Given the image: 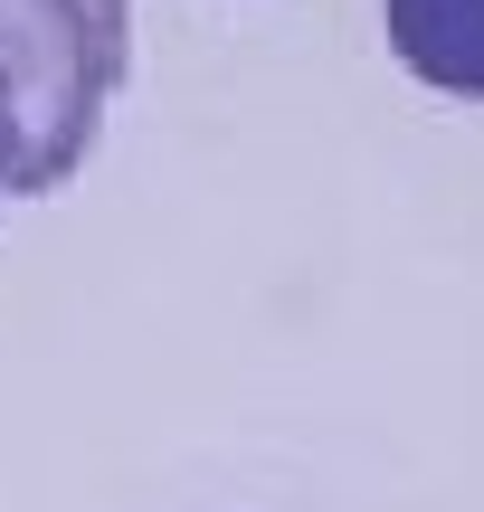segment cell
Wrapping results in <instances>:
<instances>
[{
  "label": "cell",
  "mask_w": 484,
  "mask_h": 512,
  "mask_svg": "<svg viewBox=\"0 0 484 512\" xmlns=\"http://www.w3.org/2000/svg\"><path fill=\"white\" fill-rule=\"evenodd\" d=\"M124 67L133 57L105 38L95 0H0V95L29 133V200L86 171Z\"/></svg>",
  "instance_id": "6da1fadb"
},
{
  "label": "cell",
  "mask_w": 484,
  "mask_h": 512,
  "mask_svg": "<svg viewBox=\"0 0 484 512\" xmlns=\"http://www.w3.org/2000/svg\"><path fill=\"white\" fill-rule=\"evenodd\" d=\"M380 29L428 95L484 105V0H380Z\"/></svg>",
  "instance_id": "7a4b0ae2"
},
{
  "label": "cell",
  "mask_w": 484,
  "mask_h": 512,
  "mask_svg": "<svg viewBox=\"0 0 484 512\" xmlns=\"http://www.w3.org/2000/svg\"><path fill=\"white\" fill-rule=\"evenodd\" d=\"M0 200H29V133H19L10 95H0Z\"/></svg>",
  "instance_id": "3957f363"
},
{
  "label": "cell",
  "mask_w": 484,
  "mask_h": 512,
  "mask_svg": "<svg viewBox=\"0 0 484 512\" xmlns=\"http://www.w3.org/2000/svg\"><path fill=\"white\" fill-rule=\"evenodd\" d=\"M95 19H105V38L133 57V0H95Z\"/></svg>",
  "instance_id": "277c9868"
}]
</instances>
